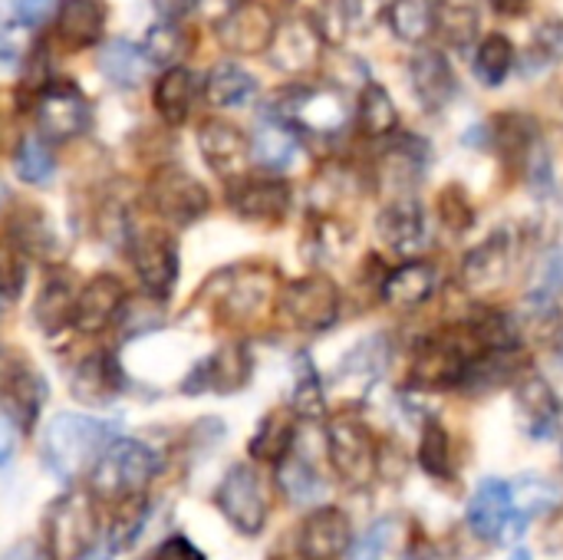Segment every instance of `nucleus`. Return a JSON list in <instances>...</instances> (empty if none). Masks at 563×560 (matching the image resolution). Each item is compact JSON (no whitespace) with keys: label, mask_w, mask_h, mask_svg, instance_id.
<instances>
[{"label":"nucleus","mask_w":563,"mask_h":560,"mask_svg":"<svg viewBox=\"0 0 563 560\" xmlns=\"http://www.w3.org/2000/svg\"><path fill=\"white\" fill-rule=\"evenodd\" d=\"M112 439H115L112 422L82 413H56L46 426L43 452L59 479H76L96 465V459L106 452Z\"/></svg>","instance_id":"nucleus-1"},{"label":"nucleus","mask_w":563,"mask_h":560,"mask_svg":"<svg viewBox=\"0 0 563 560\" xmlns=\"http://www.w3.org/2000/svg\"><path fill=\"white\" fill-rule=\"evenodd\" d=\"M155 469H158V459L145 442L112 439L106 452L96 459V465L89 469V485H92V495L102 502H129L148 488V482L155 479Z\"/></svg>","instance_id":"nucleus-2"},{"label":"nucleus","mask_w":563,"mask_h":560,"mask_svg":"<svg viewBox=\"0 0 563 560\" xmlns=\"http://www.w3.org/2000/svg\"><path fill=\"white\" fill-rule=\"evenodd\" d=\"M327 455L336 479L346 488H369L379 475V446L376 436L356 416H336L327 426Z\"/></svg>","instance_id":"nucleus-3"},{"label":"nucleus","mask_w":563,"mask_h":560,"mask_svg":"<svg viewBox=\"0 0 563 560\" xmlns=\"http://www.w3.org/2000/svg\"><path fill=\"white\" fill-rule=\"evenodd\" d=\"M277 310L290 327H297L303 333H320V330H330L336 323L340 290L330 277L310 274V277H300V281L284 287Z\"/></svg>","instance_id":"nucleus-4"},{"label":"nucleus","mask_w":563,"mask_h":560,"mask_svg":"<svg viewBox=\"0 0 563 560\" xmlns=\"http://www.w3.org/2000/svg\"><path fill=\"white\" fill-rule=\"evenodd\" d=\"M99 545V518L89 495H66L46 518V548L56 560H73Z\"/></svg>","instance_id":"nucleus-5"},{"label":"nucleus","mask_w":563,"mask_h":560,"mask_svg":"<svg viewBox=\"0 0 563 560\" xmlns=\"http://www.w3.org/2000/svg\"><path fill=\"white\" fill-rule=\"evenodd\" d=\"M221 515L228 518V525L247 538L261 535L264 525H267V492H264V482L261 475L251 469V465H234L221 485H218V495H214Z\"/></svg>","instance_id":"nucleus-6"},{"label":"nucleus","mask_w":563,"mask_h":560,"mask_svg":"<svg viewBox=\"0 0 563 560\" xmlns=\"http://www.w3.org/2000/svg\"><path fill=\"white\" fill-rule=\"evenodd\" d=\"M274 112L287 119L294 129L317 132V135H333L350 119L346 99L330 86H297L280 96Z\"/></svg>","instance_id":"nucleus-7"},{"label":"nucleus","mask_w":563,"mask_h":560,"mask_svg":"<svg viewBox=\"0 0 563 560\" xmlns=\"http://www.w3.org/2000/svg\"><path fill=\"white\" fill-rule=\"evenodd\" d=\"M468 531L478 541L498 545L511 541V525H515V492L505 479H482L478 488L468 498L465 512Z\"/></svg>","instance_id":"nucleus-8"},{"label":"nucleus","mask_w":563,"mask_h":560,"mask_svg":"<svg viewBox=\"0 0 563 560\" xmlns=\"http://www.w3.org/2000/svg\"><path fill=\"white\" fill-rule=\"evenodd\" d=\"M89 119H92V112H89L86 96L66 79H53L36 99V122H40L43 135L53 142L82 135L89 129Z\"/></svg>","instance_id":"nucleus-9"},{"label":"nucleus","mask_w":563,"mask_h":560,"mask_svg":"<svg viewBox=\"0 0 563 560\" xmlns=\"http://www.w3.org/2000/svg\"><path fill=\"white\" fill-rule=\"evenodd\" d=\"M214 30H218V40H221L224 50L251 56V53H264L271 46V40L277 33V23H274V13L264 3L238 0V3H228V10L218 17Z\"/></svg>","instance_id":"nucleus-10"},{"label":"nucleus","mask_w":563,"mask_h":560,"mask_svg":"<svg viewBox=\"0 0 563 560\" xmlns=\"http://www.w3.org/2000/svg\"><path fill=\"white\" fill-rule=\"evenodd\" d=\"M148 198H152V208L165 221H175V224H191L211 208V198H208L205 185L198 178H191L188 172H181V168H162L152 178Z\"/></svg>","instance_id":"nucleus-11"},{"label":"nucleus","mask_w":563,"mask_h":560,"mask_svg":"<svg viewBox=\"0 0 563 560\" xmlns=\"http://www.w3.org/2000/svg\"><path fill=\"white\" fill-rule=\"evenodd\" d=\"M129 251H132V264H135L142 287L152 297L165 300L178 281V251H175L172 238L162 231H135Z\"/></svg>","instance_id":"nucleus-12"},{"label":"nucleus","mask_w":563,"mask_h":560,"mask_svg":"<svg viewBox=\"0 0 563 560\" xmlns=\"http://www.w3.org/2000/svg\"><path fill=\"white\" fill-rule=\"evenodd\" d=\"M515 264V238L508 231H495L485 244H478L462 264V287L468 294H495L508 284Z\"/></svg>","instance_id":"nucleus-13"},{"label":"nucleus","mask_w":563,"mask_h":560,"mask_svg":"<svg viewBox=\"0 0 563 560\" xmlns=\"http://www.w3.org/2000/svg\"><path fill=\"white\" fill-rule=\"evenodd\" d=\"M518 422L534 442H548L561 432L563 399L544 376H528L515 389Z\"/></svg>","instance_id":"nucleus-14"},{"label":"nucleus","mask_w":563,"mask_h":560,"mask_svg":"<svg viewBox=\"0 0 563 560\" xmlns=\"http://www.w3.org/2000/svg\"><path fill=\"white\" fill-rule=\"evenodd\" d=\"M353 545V525L340 508H317L303 518L297 551L303 560H336Z\"/></svg>","instance_id":"nucleus-15"},{"label":"nucleus","mask_w":563,"mask_h":560,"mask_svg":"<svg viewBox=\"0 0 563 560\" xmlns=\"http://www.w3.org/2000/svg\"><path fill=\"white\" fill-rule=\"evenodd\" d=\"M122 307H125V287H122V281L112 277V274H96L76 294L73 327L82 330V333H99V330H106L119 317Z\"/></svg>","instance_id":"nucleus-16"},{"label":"nucleus","mask_w":563,"mask_h":560,"mask_svg":"<svg viewBox=\"0 0 563 560\" xmlns=\"http://www.w3.org/2000/svg\"><path fill=\"white\" fill-rule=\"evenodd\" d=\"M409 79H412L416 99L429 112H442L459 96L455 69H452V63H449V56L442 50H422V53H416L412 63H409Z\"/></svg>","instance_id":"nucleus-17"},{"label":"nucleus","mask_w":563,"mask_h":560,"mask_svg":"<svg viewBox=\"0 0 563 560\" xmlns=\"http://www.w3.org/2000/svg\"><path fill=\"white\" fill-rule=\"evenodd\" d=\"M323 50V33L317 30L313 20H290L284 26H277L267 53L271 63L284 73H303L320 59Z\"/></svg>","instance_id":"nucleus-18"},{"label":"nucleus","mask_w":563,"mask_h":560,"mask_svg":"<svg viewBox=\"0 0 563 560\" xmlns=\"http://www.w3.org/2000/svg\"><path fill=\"white\" fill-rule=\"evenodd\" d=\"M228 205L251 221L284 218L290 208V188L280 178H241L228 188Z\"/></svg>","instance_id":"nucleus-19"},{"label":"nucleus","mask_w":563,"mask_h":560,"mask_svg":"<svg viewBox=\"0 0 563 560\" xmlns=\"http://www.w3.org/2000/svg\"><path fill=\"white\" fill-rule=\"evenodd\" d=\"M251 380V356L244 347H224L211 353L185 383V393H234Z\"/></svg>","instance_id":"nucleus-20"},{"label":"nucleus","mask_w":563,"mask_h":560,"mask_svg":"<svg viewBox=\"0 0 563 560\" xmlns=\"http://www.w3.org/2000/svg\"><path fill=\"white\" fill-rule=\"evenodd\" d=\"M198 149H201L205 162H208L214 172H221V175L238 172V168L247 162V152H251L247 135H244L238 125L224 122V119H208V122L201 125V132H198Z\"/></svg>","instance_id":"nucleus-21"},{"label":"nucleus","mask_w":563,"mask_h":560,"mask_svg":"<svg viewBox=\"0 0 563 560\" xmlns=\"http://www.w3.org/2000/svg\"><path fill=\"white\" fill-rule=\"evenodd\" d=\"M376 231L379 238L393 248V251H416L426 244V215L422 205L416 198H396L389 201L379 218H376Z\"/></svg>","instance_id":"nucleus-22"},{"label":"nucleus","mask_w":563,"mask_h":560,"mask_svg":"<svg viewBox=\"0 0 563 560\" xmlns=\"http://www.w3.org/2000/svg\"><path fill=\"white\" fill-rule=\"evenodd\" d=\"M435 267L429 261H406L383 281V304L396 310H416L435 294Z\"/></svg>","instance_id":"nucleus-23"},{"label":"nucleus","mask_w":563,"mask_h":560,"mask_svg":"<svg viewBox=\"0 0 563 560\" xmlns=\"http://www.w3.org/2000/svg\"><path fill=\"white\" fill-rule=\"evenodd\" d=\"M251 152L254 158L264 165V168H290L297 152H300V139H297V129L280 119L277 112H271L257 132H254V142H251Z\"/></svg>","instance_id":"nucleus-24"},{"label":"nucleus","mask_w":563,"mask_h":560,"mask_svg":"<svg viewBox=\"0 0 563 560\" xmlns=\"http://www.w3.org/2000/svg\"><path fill=\"white\" fill-rule=\"evenodd\" d=\"M122 389V370L112 353L86 356L73 373V396L82 403H109Z\"/></svg>","instance_id":"nucleus-25"},{"label":"nucleus","mask_w":563,"mask_h":560,"mask_svg":"<svg viewBox=\"0 0 563 560\" xmlns=\"http://www.w3.org/2000/svg\"><path fill=\"white\" fill-rule=\"evenodd\" d=\"M346 554L350 560H409L412 554L409 528L399 518H383L360 541H353Z\"/></svg>","instance_id":"nucleus-26"},{"label":"nucleus","mask_w":563,"mask_h":560,"mask_svg":"<svg viewBox=\"0 0 563 560\" xmlns=\"http://www.w3.org/2000/svg\"><path fill=\"white\" fill-rule=\"evenodd\" d=\"M195 96H198V76L191 69H185V66L165 69L158 76V83H155V92H152L158 116L165 122H172V125L188 119V112L195 106Z\"/></svg>","instance_id":"nucleus-27"},{"label":"nucleus","mask_w":563,"mask_h":560,"mask_svg":"<svg viewBox=\"0 0 563 560\" xmlns=\"http://www.w3.org/2000/svg\"><path fill=\"white\" fill-rule=\"evenodd\" d=\"M106 7L99 0H63L56 10V33L69 46H89L102 36Z\"/></svg>","instance_id":"nucleus-28"},{"label":"nucleus","mask_w":563,"mask_h":560,"mask_svg":"<svg viewBox=\"0 0 563 560\" xmlns=\"http://www.w3.org/2000/svg\"><path fill=\"white\" fill-rule=\"evenodd\" d=\"M277 485L280 492L294 502V505H313L323 498L327 485H323V475L317 472V465L300 455L297 449H290L280 462H277Z\"/></svg>","instance_id":"nucleus-29"},{"label":"nucleus","mask_w":563,"mask_h":560,"mask_svg":"<svg viewBox=\"0 0 563 560\" xmlns=\"http://www.w3.org/2000/svg\"><path fill=\"white\" fill-rule=\"evenodd\" d=\"M271 294H274V277L267 271H244V274L231 277V287L224 290L221 307L228 317L244 320V317L261 314L267 307Z\"/></svg>","instance_id":"nucleus-30"},{"label":"nucleus","mask_w":563,"mask_h":560,"mask_svg":"<svg viewBox=\"0 0 563 560\" xmlns=\"http://www.w3.org/2000/svg\"><path fill=\"white\" fill-rule=\"evenodd\" d=\"M205 89H208V99H211L214 106L231 109V106H244L247 99H254L257 79H254V73H247L241 63L224 59V63H218V66L208 73Z\"/></svg>","instance_id":"nucleus-31"},{"label":"nucleus","mask_w":563,"mask_h":560,"mask_svg":"<svg viewBox=\"0 0 563 560\" xmlns=\"http://www.w3.org/2000/svg\"><path fill=\"white\" fill-rule=\"evenodd\" d=\"M429 158H432V145H429L426 139H419L416 132H406V135H399L396 142L386 145L383 172H386L389 178H396L399 185H402V182L409 185V182L422 178Z\"/></svg>","instance_id":"nucleus-32"},{"label":"nucleus","mask_w":563,"mask_h":560,"mask_svg":"<svg viewBox=\"0 0 563 560\" xmlns=\"http://www.w3.org/2000/svg\"><path fill=\"white\" fill-rule=\"evenodd\" d=\"M294 446H297L294 416L284 413V409H277V413L264 416V422L257 426V432H254V439H251V459L277 465Z\"/></svg>","instance_id":"nucleus-33"},{"label":"nucleus","mask_w":563,"mask_h":560,"mask_svg":"<svg viewBox=\"0 0 563 560\" xmlns=\"http://www.w3.org/2000/svg\"><path fill=\"white\" fill-rule=\"evenodd\" d=\"M442 0H393L389 3V26L406 43H422L439 20Z\"/></svg>","instance_id":"nucleus-34"},{"label":"nucleus","mask_w":563,"mask_h":560,"mask_svg":"<svg viewBox=\"0 0 563 560\" xmlns=\"http://www.w3.org/2000/svg\"><path fill=\"white\" fill-rule=\"evenodd\" d=\"M356 122L373 139H386L389 132H396L399 112H396V102L386 92V86H379V83H366L363 86V92L356 99Z\"/></svg>","instance_id":"nucleus-35"},{"label":"nucleus","mask_w":563,"mask_h":560,"mask_svg":"<svg viewBox=\"0 0 563 560\" xmlns=\"http://www.w3.org/2000/svg\"><path fill=\"white\" fill-rule=\"evenodd\" d=\"M419 465L429 479L449 485L455 482V452H452V436L445 432L442 422L429 419L422 426V442H419Z\"/></svg>","instance_id":"nucleus-36"},{"label":"nucleus","mask_w":563,"mask_h":560,"mask_svg":"<svg viewBox=\"0 0 563 560\" xmlns=\"http://www.w3.org/2000/svg\"><path fill=\"white\" fill-rule=\"evenodd\" d=\"M515 66V43L505 33H488L475 50V76L482 86H501Z\"/></svg>","instance_id":"nucleus-37"},{"label":"nucleus","mask_w":563,"mask_h":560,"mask_svg":"<svg viewBox=\"0 0 563 560\" xmlns=\"http://www.w3.org/2000/svg\"><path fill=\"white\" fill-rule=\"evenodd\" d=\"M563 294V248H551L544 251L538 274H534V287L528 294V307L538 314H554L558 300Z\"/></svg>","instance_id":"nucleus-38"},{"label":"nucleus","mask_w":563,"mask_h":560,"mask_svg":"<svg viewBox=\"0 0 563 560\" xmlns=\"http://www.w3.org/2000/svg\"><path fill=\"white\" fill-rule=\"evenodd\" d=\"M435 30L445 36V43L465 50L478 33V7L472 0H442Z\"/></svg>","instance_id":"nucleus-39"},{"label":"nucleus","mask_w":563,"mask_h":560,"mask_svg":"<svg viewBox=\"0 0 563 560\" xmlns=\"http://www.w3.org/2000/svg\"><path fill=\"white\" fill-rule=\"evenodd\" d=\"M99 66H102V73H106L112 83H119V86H135V83L145 76V69H148L152 63H148V56H145L142 46H129V43L115 40V43L106 46Z\"/></svg>","instance_id":"nucleus-40"},{"label":"nucleus","mask_w":563,"mask_h":560,"mask_svg":"<svg viewBox=\"0 0 563 560\" xmlns=\"http://www.w3.org/2000/svg\"><path fill=\"white\" fill-rule=\"evenodd\" d=\"M389 363V347H386V337H369L363 340L360 347L350 350V356L343 360L340 366V380H363V383H373L376 376H383Z\"/></svg>","instance_id":"nucleus-41"},{"label":"nucleus","mask_w":563,"mask_h":560,"mask_svg":"<svg viewBox=\"0 0 563 560\" xmlns=\"http://www.w3.org/2000/svg\"><path fill=\"white\" fill-rule=\"evenodd\" d=\"M563 59V20H544L531 43H528V56H525V66L521 73L525 76H534V73H544L551 69L554 63Z\"/></svg>","instance_id":"nucleus-42"},{"label":"nucleus","mask_w":563,"mask_h":560,"mask_svg":"<svg viewBox=\"0 0 563 560\" xmlns=\"http://www.w3.org/2000/svg\"><path fill=\"white\" fill-rule=\"evenodd\" d=\"M294 413L303 416V419H320L327 413V389H323V380H320L317 366L310 363V356H300L297 360Z\"/></svg>","instance_id":"nucleus-43"},{"label":"nucleus","mask_w":563,"mask_h":560,"mask_svg":"<svg viewBox=\"0 0 563 560\" xmlns=\"http://www.w3.org/2000/svg\"><path fill=\"white\" fill-rule=\"evenodd\" d=\"M13 168H16V175H20L23 182H30V185H40V182H46V178L53 175L56 162H53L49 149L43 145V139H36V135H26V139L16 145Z\"/></svg>","instance_id":"nucleus-44"},{"label":"nucleus","mask_w":563,"mask_h":560,"mask_svg":"<svg viewBox=\"0 0 563 560\" xmlns=\"http://www.w3.org/2000/svg\"><path fill=\"white\" fill-rule=\"evenodd\" d=\"M73 304H76V294L66 281H49L36 300V320L46 327V330H56L59 323H73Z\"/></svg>","instance_id":"nucleus-45"},{"label":"nucleus","mask_w":563,"mask_h":560,"mask_svg":"<svg viewBox=\"0 0 563 560\" xmlns=\"http://www.w3.org/2000/svg\"><path fill=\"white\" fill-rule=\"evenodd\" d=\"M142 50H145L152 66L155 63L165 66V63H172V59H178L185 53V36H181V30L175 23H162V26H152V33H148Z\"/></svg>","instance_id":"nucleus-46"},{"label":"nucleus","mask_w":563,"mask_h":560,"mask_svg":"<svg viewBox=\"0 0 563 560\" xmlns=\"http://www.w3.org/2000/svg\"><path fill=\"white\" fill-rule=\"evenodd\" d=\"M26 287V264L16 244H0V297H20Z\"/></svg>","instance_id":"nucleus-47"},{"label":"nucleus","mask_w":563,"mask_h":560,"mask_svg":"<svg viewBox=\"0 0 563 560\" xmlns=\"http://www.w3.org/2000/svg\"><path fill=\"white\" fill-rule=\"evenodd\" d=\"M439 215L442 221L452 228V231H465L475 218V208L468 201V195L462 191V185H449L442 195H439Z\"/></svg>","instance_id":"nucleus-48"},{"label":"nucleus","mask_w":563,"mask_h":560,"mask_svg":"<svg viewBox=\"0 0 563 560\" xmlns=\"http://www.w3.org/2000/svg\"><path fill=\"white\" fill-rule=\"evenodd\" d=\"M389 3L393 0H343V20L350 26H373L379 20V13H389Z\"/></svg>","instance_id":"nucleus-49"},{"label":"nucleus","mask_w":563,"mask_h":560,"mask_svg":"<svg viewBox=\"0 0 563 560\" xmlns=\"http://www.w3.org/2000/svg\"><path fill=\"white\" fill-rule=\"evenodd\" d=\"M0 59L3 63H20L26 59V30L23 20H0Z\"/></svg>","instance_id":"nucleus-50"},{"label":"nucleus","mask_w":563,"mask_h":560,"mask_svg":"<svg viewBox=\"0 0 563 560\" xmlns=\"http://www.w3.org/2000/svg\"><path fill=\"white\" fill-rule=\"evenodd\" d=\"M158 560H205V554H201L188 538H172V541L162 545Z\"/></svg>","instance_id":"nucleus-51"},{"label":"nucleus","mask_w":563,"mask_h":560,"mask_svg":"<svg viewBox=\"0 0 563 560\" xmlns=\"http://www.w3.org/2000/svg\"><path fill=\"white\" fill-rule=\"evenodd\" d=\"M49 7H53V0H13V10L23 23H43Z\"/></svg>","instance_id":"nucleus-52"},{"label":"nucleus","mask_w":563,"mask_h":560,"mask_svg":"<svg viewBox=\"0 0 563 560\" xmlns=\"http://www.w3.org/2000/svg\"><path fill=\"white\" fill-rule=\"evenodd\" d=\"M3 560H56L53 558V551L46 548V545H36V541H20V545H13Z\"/></svg>","instance_id":"nucleus-53"},{"label":"nucleus","mask_w":563,"mask_h":560,"mask_svg":"<svg viewBox=\"0 0 563 560\" xmlns=\"http://www.w3.org/2000/svg\"><path fill=\"white\" fill-rule=\"evenodd\" d=\"M13 452H16V426L10 416L0 413V469L13 459Z\"/></svg>","instance_id":"nucleus-54"},{"label":"nucleus","mask_w":563,"mask_h":560,"mask_svg":"<svg viewBox=\"0 0 563 560\" xmlns=\"http://www.w3.org/2000/svg\"><path fill=\"white\" fill-rule=\"evenodd\" d=\"M201 0H155V7L162 10V17H168V20H178V17H185L191 7H198Z\"/></svg>","instance_id":"nucleus-55"},{"label":"nucleus","mask_w":563,"mask_h":560,"mask_svg":"<svg viewBox=\"0 0 563 560\" xmlns=\"http://www.w3.org/2000/svg\"><path fill=\"white\" fill-rule=\"evenodd\" d=\"M488 3H492V10H498L505 17H521L531 0H488Z\"/></svg>","instance_id":"nucleus-56"},{"label":"nucleus","mask_w":563,"mask_h":560,"mask_svg":"<svg viewBox=\"0 0 563 560\" xmlns=\"http://www.w3.org/2000/svg\"><path fill=\"white\" fill-rule=\"evenodd\" d=\"M115 551H119V548H115L112 541H99L96 548H89L86 554H79V558H73V560H109Z\"/></svg>","instance_id":"nucleus-57"},{"label":"nucleus","mask_w":563,"mask_h":560,"mask_svg":"<svg viewBox=\"0 0 563 560\" xmlns=\"http://www.w3.org/2000/svg\"><path fill=\"white\" fill-rule=\"evenodd\" d=\"M511 560H531V554H528V551H515V554H511Z\"/></svg>","instance_id":"nucleus-58"},{"label":"nucleus","mask_w":563,"mask_h":560,"mask_svg":"<svg viewBox=\"0 0 563 560\" xmlns=\"http://www.w3.org/2000/svg\"><path fill=\"white\" fill-rule=\"evenodd\" d=\"M7 201V188H3V182H0V205Z\"/></svg>","instance_id":"nucleus-59"}]
</instances>
